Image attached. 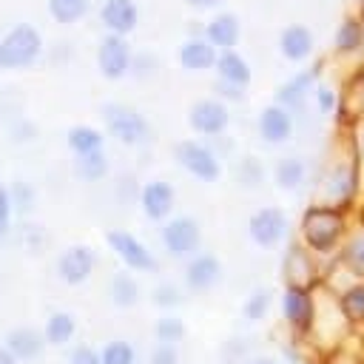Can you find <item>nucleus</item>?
<instances>
[{
	"label": "nucleus",
	"mask_w": 364,
	"mask_h": 364,
	"mask_svg": "<svg viewBox=\"0 0 364 364\" xmlns=\"http://www.w3.org/2000/svg\"><path fill=\"white\" fill-rule=\"evenodd\" d=\"M100 23L105 34L128 37L139 23V6L136 0H105L100 6Z\"/></svg>",
	"instance_id": "a211bd4d"
},
{
	"label": "nucleus",
	"mask_w": 364,
	"mask_h": 364,
	"mask_svg": "<svg viewBox=\"0 0 364 364\" xmlns=\"http://www.w3.org/2000/svg\"><path fill=\"white\" fill-rule=\"evenodd\" d=\"M313 100H316V108L321 111V114H333L336 108H338V94H336V88L333 85H327V82H316V88H313Z\"/></svg>",
	"instance_id": "4c0bfd02"
},
{
	"label": "nucleus",
	"mask_w": 364,
	"mask_h": 364,
	"mask_svg": "<svg viewBox=\"0 0 364 364\" xmlns=\"http://www.w3.org/2000/svg\"><path fill=\"white\" fill-rule=\"evenodd\" d=\"M350 142H353V151H355L358 165H361V173H364V114L355 117V122L350 125Z\"/></svg>",
	"instance_id": "a19ab883"
},
{
	"label": "nucleus",
	"mask_w": 364,
	"mask_h": 364,
	"mask_svg": "<svg viewBox=\"0 0 364 364\" xmlns=\"http://www.w3.org/2000/svg\"><path fill=\"white\" fill-rule=\"evenodd\" d=\"M213 71H216V80H222L228 85H236V88H247V82H250V63L236 48L219 51L216 63H213Z\"/></svg>",
	"instance_id": "a878e982"
},
{
	"label": "nucleus",
	"mask_w": 364,
	"mask_h": 364,
	"mask_svg": "<svg viewBox=\"0 0 364 364\" xmlns=\"http://www.w3.org/2000/svg\"><path fill=\"white\" fill-rule=\"evenodd\" d=\"M355 222L364 225V193H361V199H358V205H355Z\"/></svg>",
	"instance_id": "de8ad7c7"
},
{
	"label": "nucleus",
	"mask_w": 364,
	"mask_h": 364,
	"mask_svg": "<svg viewBox=\"0 0 364 364\" xmlns=\"http://www.w3.org/2000/svg\"><path fill=\"white\" fill-rule=\"evenodd\" d=\"M270 304H273V290H270V287H253V290L247 293L245 304H242V316L256 324V321L267 318Z\"/></svg>",
	"instance_id": "2f4dec72"
},
{
	"label": "nucleus",
	"mask_w": 364,
	"mask_h": 364,
	"mask_svg": "<svg viewBox=\"0 0 364 364\" xmlns=\"http://www.w3.org/2000/svg\"><path fill=\"white\" fill-rule=\"evenodd\" d=\"M361 48H364V20L358 14H344L333 37V54L355 57Z\"/></svg>",
	"instance_id": "393cba45"
},
{
	"label": "nucleus",
	"mask_w": 364,
	"mask_h": 364,
	"mask_svg": "<svg viewBox=\"0 0 364 364\" xmlns=\"http://www.w3.org/2000/svg\"><path fill=\"white\" fill-rule=\"evenodd\" d=\"M321 80V65H310V68H301L299 74H293L290 80H284L279 88H276V105L287 108V111H296L304 105V100L313 94L316 82Z\"/></svg>",
	"instance_id": "dca6fc26"
},
{
	"label": "nucleus",
	"mask_w": 364,
	"mask_h": 364,
	"mask_svg": "<svg viewBox=\"0 0 364 364\" xmlns=\"http://www.w3.org/2000/svg\"><path fill=\"white\" fill-rule=\"evenodd\" d=\"M11 213H14V205H11V191L0 182V242L9 236L11 230Z\"/></svg>",
	"instance_id": "58836bf2"
},
{
	"label": "nucleus",
	"mask_w": 364,
	"mask_h": 364,
	"mask_svg": "<svg viewBox=\"0 0 364 364\" xmlns=\"http://www.w3.org/2000/svg\"><path fill=\"white\" fill-rule=\"evenodd\" d=\"M159 239H162V247L171 259H191L202 250V230H199V222L188 213L182 216H171L168 222H162V230H159Z\"/></svg>",
	"instance_id": "423d86ee"
},
{
	"label": "nucleus",
	"mask_w": 364,
	"mask_h": 364,
	"mask_svg": "<svg viewBox=\"0 0 364 364\" xmlns=\"http://www.w3.org/2000/svg\"><path fill=\"white\" fill-rule=\"evenodd\" d=\"M350 279H364V225H353L344 245L338 247L336 259H333Z\"/></svg>",
	"instance_id": "5701e85b"
},
{
	"label": "nucleus",
	"mask_w": 364,
	"mask_h": 364,
	"mask_svg": "<svg viewBox=\"0 0 364 364\" xmlns=\"http://www.w3.org/2000/svg\"><path fill=\"white\" fill-rule=\"evenodd\" d=\"M105 242L108 247L114 250V256L125 264L128 273H148L156 267V259L154 253L148 250V245L142 239H136L134 233L128 230H108L105 233Z\"/></svg>",
	"instance_id": "1a4fd4ad"
},
{
	"label": "nucleus",
	"mask_w": 364,
	"mask_h": 364,
	"mask_svg": "<svg viewBox=\"0 0 364 364\" xmlns=\"http://www.w3.org/2000/svg\"><path fill=\"white\" fill-rule=\"evenodd\" d=\"M74 171L80 179L85 182H100L105 173H108V156L105 151H94V154H85V156H74Z\"/></svg>",
	"instance_id": "7c9ffc66"
},
{
	"label": "nucleus",
	"mask_w": 364,
	"mask_h": 364,
	"mask_svg": "<svg viewBox=\"0 0 364 364\" xmlns=\"http://www.w3.org/2000/svg\"><path fill=\"white\" fill-rule=\"evenodd\" d=\"M43 54V37L31 23H17L0 34V68H28Z\"/></svg>",
	"instance_id": "20e7f679"
},
{
	"label": "nucleus",
	"mask_w": 364,
	"mask_h": 364,
	"mask_svg": "<svg viewBox=\"0 0 364 364\" xmlns=\"http://www.w3.org/2000/svg\"><path fill=\"white\" fill-rule=\"evenodd\" d=\"M213 88H216V100H222V102H225V100H233V102H236V100H242V97H245V88L228 85V82H222V80H216V85H213Z\"/></svg>",
	"instance_id": "37998d69"
},
{
	"label": "nucleus",
	"mask_w": 364,
	"mask_h": 364,
	"mask_svg": "<svg viewBox=\"0 0 364 364\" xmlns=\"http://www.w3.org/2000/svg\"><path fill=\"white\" fill-rule=\"evenodd\" d=\"M236 179H239L245 188H256V185H262V179H264V168H262V162H259L256 156H245V159L239 162V168H236Z\"/></svg>",
	"instance_id": "e433bc0d"
},
{
	"label": "nucleus",
	"mask_w": 364,
	"mask_h": 364,
	"mask_svg": "<svg viewBox=\"0 0 364 364\" xmlns=\"http://www.w3.org/2000/svg\"><path fill=\"white\" fill-rule=\"evenodd\" d=\"M131 60H134V51H131V43L128 37H119V34H105L97 46V68L105 80H122L128 71H131Z\"/></svg>",
	"instance_id": "f8f14e48"
},
{
	"label": "nucleus",
	"mask_w": 364,
	"mask_h": 364,
	"mask_svg": "<svg viewBox=\"0 0 364 364\" xmlns=\"http://www.w3.org/2000/svg\"><path fill=\"white\" fill-rule=\"evenodd\" d=\"M287 230H290L287 213L282 208H276V205H264V208L253 210L250 219H247V236L259 247H276V245H282L284 236H287Z\"/></svg>",
	"instance_id": "6e6552de"
},
{
	"label": "nucleus",
	"mask_w": 364,
	"mask_h": 364,
	"mask_svg": "<svg viewBox=\"0 0 364 364\" xmlns=\"http://www.w3.org/2000/svg\"><path fill=\"white\" fill-rule=\"evenodd\" d=\"M361 193H364V173H361L358 156L353 151V142L347 139L341 145V151L327 162L321 182H318V199L316 202L353 213Z\"/></svg>",
	"instance_id": "f03ea898"
},
{
	"label": "nucleus",
	"mask_w": 364,
	"mask_h": 364,
	"mask_svg": "<svg viewBox=\"0 0 364 364\" xmlns=\"http://www.w3.org/2000/svg\"><path fill=\"white\" fill-rule=\"evenodd\" d=\"M336 304L350 330H364V279H350L336 293Z\"/></svg>",
	"instance_id": "4be33fe9"
},
{
	"label": "nucleus",
	"mask_w": 364,
	"mask_h": 364,
	"mask_svg": "<svg viewBox=\"0 0 364 364\" xmlns=\"http://www.w3.org/2000/svg\"><path fill=\"white\" fill-rule=\"evenodd\" d=\"M284 273H287V284H301V287H310L316 290L324 279L321 273V262L301 245H293L284 256Z\"/></svg>",
	"instance_id": "4468645a"
},
{
	"label": "nucleus",
	"mask_w": 364,
	"mask_h": 364,
	"mask_svg": "<svg viewBox=\"0 0 364 364\" xmlns=\"http://www.w3.org/2000/svg\"><path fill=\"white\" fill-rule=\"evenodd\" d=\"M102 122H105V134L114 136L119 145H142L148 139V117L125 102H105L102 105Z\"/></svg>",
	"instance_id": "39448f33"
},
{
	"label": "nucleus",
	"mask_w": 364,
	"mask_h": 364,
	"mask_svg": "<svg viewBox=\"0 0 364 364\" xmlns=\"http://www.w3.org/2000/svg\"><path fill=\"white\" fill-rule=\"evenodd\" d=\"M173 159L179 162V168H185L193 179L199 182H216L222 176V162L219 154L199 139H182L173 145Z\"/></svg>",
	"instance_id": "0eeeda50"
},
{
	"label": "nucleus",
	"mask_w": 364,
	"mask_h": 364,
	"mask_svg": "<svg viewBox=\"0 0 364 364\" xmlns=\"http://www.w3.org/2000/svg\"><path fill=\"white\" fill-rule=\"evenodd\" d=\"M355 14H358V17L364 20V0H358V11H355Z\"/></svg>",
	"instance_id": "8fccbe9b"
},
{
	"label": "nucleus",
	"mask_w": 364,
	"mask_h": 364,
	"mask_svg": "<svg viewBox=\"0 0 364 364\" xmlns=\"http://www.w3.org/2000/svg\"><path fill=\"white\" fill-rule=\"evenodd\" d=\"M182 279H185V287L193 290V293L213 290L222 282V262H219V256H213L208 250H199L196 256H191L185 262Z\"/></svg>",
	"instance_id": "ddd939ff"
},
{
	"label": "nucleus",
	"mask_w": 364,
	"mask_h": 364,
	"mask_svg": "<svg viewBox=\"0 0 364 364\" xmlns=\"http://www.w3.org/2000/svg\"><path fill=\"white\" fill-rule=\"evenodd\" d=\"M176 205V193L165 179H148L139 188V208L151 222H168Z\"/></svg>",
	"instance_id": "2eb2a0df"
},
{
	"label": "nucleus",
	"mask_w": 364,
	"mask_h": 364,
	"mask_svg": "<svg viewBox=\"0 0 364 364\" xmlns=\"http://www.w3.org/2000/svg\"><path fill=\"white\" fill-rule=\"evenodd\" d=\"M188 125L199 136H219L230 125V108L216 97H202L188 108Z\"/></svg>",
	"instance_id": "9d476101"
},
{
	"label": "nucleus",
	"mask_w": 364,
	"mask_h": 364,
	"mask_svg": "<svg viewBox=\"0 0 364 364\" xmlns=\"http://www.w3.org/2000/svg\"><path fill=\"white\" fill-rule=\"evenodd\" d=\"M108 299L114 307H134L142 299V287L128 270H122L108 282Z\"/></svg>",
	"instance_id": "c756f323"
},
{
	"label": "nucleus",
	"mask_w": 364,
	"mask_h": 364,
	"mask_svg": "<svg viewBox=\"0 0 364 364\" xmlns=\"http://www.w3.org/2000/svg\"><path fill=\"white\" fill-rule=\"evenodd\" d=\"M191 9H196V11H205V9H213V6H219V0H185Z\"/></svg>",
	"instance_id": "a18cd8bd"
},
{
	"label": "nucleus",
	"mask_w": 364,
	"mask_h": 364,
	"mask_svg": "<svg viewBox=\"0 0 364 364\" xmlns=\"http://www.w3.org/2000/svg\"><path fill=\"white\" fill-rule=\"evenodd\" d=\"M100 364H136V350L125 338H114L102 344L100 350Z\"/></svg>",
	"instance_id": "f704fd0d"
},
{
	"label": "nucleus",
	"mask_w": 364,
	"mask_h": 364,
	"mask_svg": "<svg viewBox=\"0 0 364 364\" xmlns=\"http://www.w3.org/2000/svg\"><path fill=\"white\" fill-rule=\"evenodd\" d=\"M256 128H259V136H262L267 145H282V142H287V139L293 136V128H296L293 111H287V108L270 102V105H264V108L259 111Z\"/></svg>",
	"instance_id": "f3484780"
},
{
	"label": "nucleus",
	"mask_w": 364,
	"mask_h": 364,
	"mask_svg": "<svg viewBox=\"0 0 364 364\" xmlns=\"http://www.w3.org/2000/svg\"><path fill=\"white\" fill-rule=\"evenodd\" d=\"M68 364H100V350H94L91 344H77L68 353Z\"/></svg>",
	"instance_id": "79ce46f5"
},
{
	"label": "nucleus",
	"mask_w": 364,
	"mask_h": 364,
	"mask_svg": "<svg viewBox=\"0 0 364 364\" xmlns=\"http://www.w3.org/2000/svg\"><path fill=\"white\" fill-rule=\"evenodd\" d=\"M85 11H88V0H48V14L63 26L82 20Z\"/></svg>",
	"instance_id": "72a5a7b5"
},
{
	"label": "nucleus",
	"mask_w": 364,
	"mask_h": 364,
	"mask_svg": "<svg viewBox=\"0 0 364 364\" xmlns=\"http://www.w3.org/2000/svg\"><path fill=\"white\" fill-rule=\"evenodd\" d=\"M350 228L353 225H350L347 210L313 202V205L304 208V213L299 219V245L307 247L318 262H324V259L333 262L338 247L344 245Z\"/></svg>",
	"instance_id": "f257e3e1"
},
{
	"label": "nucleus",
	"mask_w": 364,
	"mask_h": 364,
	"mask_svg": "<svg viewBox=\"0 0 364 364\" xmlns=\"http://www.w3.org/2000/svg\"><path fill=\"white\" fill-rule=\"evenodd\" d=\"M77 336V318L68 310H51L43 327V338L48 347H65Z\"/></svg>",
	"instance_id": "bb28decb"
},
{
	"label": "nucleus",
	"mask_w": 364,
	"mask_h": 364,
	"mask_svg": "<svg viewBox=\"0 0 364 364\" xmlns=\"http://www.w3.org/2000/svg\"><path fill=\"white\" fill-rule=\"evenodd\" d=\"M97 264H100V256L91 245H68L57 256V279L63 284H82L91 279Z\"/></svg>",
	"instance_id": "9b49d317"
},
{
	"label": "nucleus",
	"mask_w": 364,
	"mask_h": 364,
	"mask_svg": "<svg viewBox=\"0 0 364 364\" xmlns=\"http://www.w3.org/2000/svg\"><path fill=\"white\" fill-rule=\"evenodd\" d=\"M279 307H282V318H284V324H287V330L293 336H299V338L313 336L316 310H318L316 290L301 287V284H284L282 299H279Z\"/></svg>",
	"instance_id": "7ed1b4c3"
},
{
	"label": "nucleus",
	"mask_w": 364,
	"mask_h": 364,
	"mask_svg": "<svg viewBox=\"0 0 364 364\" xmlns=\"http://www.w3.org/2000/svg\"><path fill=\"white\" fill-rule=\"evenodd\" d=\"M273 179H276V185L282 191H299L304 185V179H307V162L301 156H296V154L282 156L276 162V168H273Z\"/></svg>",
	"instance_id": "cd10ccee"
},
{
	"label": "nucleus",
	"mask_w": 364,
	"mask_h": 364,
	"mask_svg": "<svg viewBox=\"0 0 364 364\" xmlns=\"http://www.w3.org/2000/svg\"><path fill=\"white\" fill-rule=\"evenodd\" d=\"M151 301H154L156 307H162V310H173V307L182 304V290H179V284H173V282H159V284L151 290Z\"/></svg>",
	"instance_id": "c9c22d12"
},
{
	"label": "nucleus",
	"mask_w": 364,
	"mask_h": 364,
	"mask_svg": "<svg viewBox=\"0 0 364 364\" xmlns=\"http://www.w3.org/2000/svg\"><path fill=\"white\" fill-rule=\"evenodd\" d=\"M0 364H17V361H14V355H11L6 347H0Z\"/></svg>",
	"instance_id": "09e8293b"
},
{
	"label": "nucleus",
	"mask_w": 364,
	"mask_h": 364,
	"mask_svg": "<svg viewBox=\"0 0 364 364\" xmlns=\"http://www.w3.org/2000/svg\"><path fill=\"white\" fill-rule=\"evenodd\" d=\"M151 65H154V57L151 54H136L131 60V71H136V74H151Z\"/></svg>",
	"instance_id": "c03bdc74"
},
{
	"label": "nucleus",
	"mask_w": 364,
	"mask_h": 364,
	"mask_svg": "<svg viewBox=\"0 0 364 364\" xmlns=\"http://www.w3.org/2000/svg\"><path fill=\"white\" fill-rule=\"evenodd\" d=\"M239 34H242V23L233 11H216L208 23H205V40L216 48V51H230L236 48L239 43Z\"/></svg>",
	"instance_id": "412c9836"
},
{
	"label": "nucleus",
	"mask_w": 364,
	"mask_h": 364,
	"mask_svg": "<svg viewBox=\"0 0 364 364\" xmlns=\"http://www.w3.org/2000/svg\"><path fill=\"white\" fill-rule=\"evenodd\" d=\"M279 51H282V57L290 60V63H304V60H310L313 51H316V37H313V31H310L307 26L290 23V26H284L282 34H279Z\"/></svg>",
	"instance_id": "aec40b11"
},
{
	"label": "nucleus",
	"mask_w": 364,
	"mask_h": 364,
	"mask_svg": "<svg viewBox=\"0 0 364 364\" xmlns=\"http://www.w3.org/2000/svg\"><path fill=\"white\" fill-rule=\"evenodd\" d=\"M68 148L74 151V156H85V154H94V151H102L105 145V131L102 128H94V125H71L68 134Z\"/></svg>",
	"instance_id": "c85d7f7f"
},
{
	"label": "nucleus",
	"mask_w": 364,
	"mask_h": 364,
	"mask_svg": "<svg viewBox=\"0 0 364 364\" xmlns=\"http://www.w3.org/2000/svg\"><path fill=\"white\" fill-rule=\"evenodd\" d=\"M148 364H179V350L173 344H154Z\"/></svg>",
	"instance_id": "ea45409f"
},
{
	"label": "nucleus",
	"mask_w": 364,
	"mask_h": 364,
	"mask_svg": "<svg viewBox=\"0 0 364 364\" xmlns=\"http://www.w3.org/2000/svg\"><path fill=\"white\" fill-rule=\"evenodd\" d=\"M3 347L14 355L17 364H28V361H37L46 350V338L40 330L34 327H11L3 338Z\"/></svg>",
	"instance_id": "6ab92c4d"
},
{
	"label": "nucleus",
	"mask_w": 364,
	"mask_h": 364,
	"mask_svg": "<svg viewBox=\"0 0 364 364\" xmlns=\"http://www.w3.org/2000/svg\"><path fill=\"white\" fill-rule=\"evenodd\" d=\"M216 54H219V51H216L202 34H193V37L182 40V46L176 48V60H179V65L188 68V71H208V68H213Z\"/></svg>",
	"instance_id": "b1692460"
},
{
	"label": "nucleus",
	"mask_w": 364,
	"mask_h": 364,
	"mask_svg": "<svg viewBox=\"0 0 364 364\" xmlns=\"http://www.w3.org/2000/svg\"><path fill=\"white\" fill-rule=\"evenodd\" d=\"M185 333H188V327H185V321L179 316H162V318L154 321V338H156V344H173L176 347L185 338Z\"/></svg>",
	"instance_id": "473e14b6"
},
{
	"label": "nucleus",
	"mask_w": 364,
	"mask_h": 364,
	"mask_svg": "<svg viewBox=\"0 0 364 364\" xmlns=\"http://www.w3.org/2000/svg\"><path fill=\"white\" fill-rule=\"evenodd\" d=\"M245 364H279V361L270 358V355H253V358H247Z\"/></svg>",
	"instance_id": "49530a36"
},
{
	"label": "nucleus",
	"mask_w": 364,
	"mask_h": 364,
	"mask_svg": "<svg viewBox=\"0 0 364 364\" xmlns=\"http://www.w3.org/2000/svg\"><path fill=\"white\" fill-rule=\"evenodd\" d=\"M355 3H358V0H355Z\"/></svg>",
	"instance_id": "3c124183"
}]
</instances>
